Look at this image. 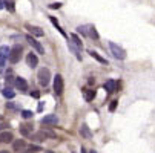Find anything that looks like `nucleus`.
Masks as SVG:
<instances>
[{
    "instance_id": "1",
    "label": "nucleus",
    "mask_w": 155,
    "mask_h": 153,
    "mask_svg": "<svg viewBox=\"0 0 155 153\" xmlns=\"http://www.w3.org/2000/svg\"><path fill=\"white\" fill-rule=\"evenodd\" d=\"M37 78H38V83H40V86L46 87V86L49 84V81H51V71H49V69H46V68H41V69L38 71V75H37Z\"/></svg>"
},
{
    "instance_id": "2",
    "label": "nucleus",
    "mask_w": 155,
    "mask_h": 153,
    "mask_svg": "<svg viewBox=\"0 0 155 153\" xmlns=\"http://www.w3.org/2000/svg\"><path fill=\"white\" fill-rule=\"evenodd\" d=\"M109 48H110V52H112L114 58H117V60H124L126 58V51L121 46L115 45L114 41H109Z\"/></svg>"
},
{
    "instance_id": "3",
    "label": "nucleus",
    "mask_w": 155,
    "mask_h": 153,
    "mask_svg": "<svg viewBox=\"0 0 155 153\" xmlns=\"http://www.w3.org/2000/svg\"><path fill=\"white\" fill-rule=\"evenodd\" d=\"M21 46H18V45H15L14 48H11V51H9V57H8V60H9V63L11 64H15L18 60H20V57H21Z\"/></svg>"
},
{
    "instance_id": "4",
    "label": "nucleus",
    "mask_w": 155,
    "mask_h": 153,
    "mask_svg": "<svg viewBox=\"0 0 155 153\" xmlns=\"http://www.w3.org/2000/svg\"><path fill=\"white\" fill-rule=\"evenodd\" d=\"M63 89H64V84H63V77L60 74H57L54 77V92L55 95H61L63 94Z\"/></svg>"
},
{
    "instance_id": "5",
    "label": "nucleus",
    "mask_w": 155,
    "mask_h": 153,
    "mask_svg": "<svg viewBox=\"0 0 155 153\" xmlns=\"http://www.w3.org/2000/svg\"><path fill=\"white\" fill-rule=\"evenodd\" d=\"M46 138H55V135L51 133V132H45V130H41V132H37V133L32 135V141H37V142L45 141Z\"/></svg>"
},
{
    "instance_id": "6",
    "label": "nucleus",
    "mask_w": 155,
    "mask_h": 153,
    "mask_svg": "<svg viewBox=\"0 0 155 153\" xmlns=\"http://www.w3.org/2000/svg\"><path fill=\"white\" fill-rule=\"evenodd\" d=\"M9 48L8 46H0V71L3 69L5 63H6V58L9 57Z\"/></svg>"
},
{
    "instance_id": "7",
    "label": "nucleus",
    "mask_w": 155,
    "mask_h": 153,
    "mask_svg": "<svg viewBox=\"0 0 155 153\" xmlns=\"http://www.w3.org/2000/svg\"><path fill=\"white\" fill-rule=\"evenodd\" d=\"M26 40H28V43H29V45H31L38 54H45V49H43V46L40 45V43H38L32 35H26Z\"/></svg>"
},
{
    "instance_id": "8",
    "label": "nucleus",
    "mask_w": 155,
    "mask_h": 153,
    "mask_svg": "<svg viewBox=\"0 0 155 153\" xmlns=\"http://www.w3.org/2000/svg\"><path fill=\"white\" fill-rule=\"evenodd\" d=\"M14 84H15V87H17L20 92H26V91H28V83H26L25 78L17 77V78L14 80Z\"/></svg>"
},
{
    "instance_id": "9",
    "label": "nucleus",
    "mask_w": 155,
    "mask_h": 153,
    "mask_svg": "<svg viewBox=\"0 0 155 153\" xmlns=\"http://www.w3.org/2000/svg\"><path fill=\"white\" fill-rule=\"evenodd\" d=\"M43 126H55L57 123H58V118H57V115H46V116H43L41 118V121H40Z\"/></svg>"
},
{
    "instance_id": "10",
    "label": "nucleus",
    "mask_w": 155,
    "mask_h": 153,
    "mask_svg": "<svg viewBox=\"0 0 155 153\" xmlns=\"http://www.w3.org/2000/svg\"><path fill=\"white\" fill-rule=\"evenodd\" d=\"M25 28H26L32 35H35V37H43V35H45V32H43V31H41V28H38V26H34V25L26 23V25H25Z\"/></svg>"
},
{
    "instance_id": "11",
    "label": "nucleus",
    "mask_w": 155,
    "mask_h": 153,
    "mask_svg": "<svg viewBox=\"0 0 155 153\" xmlns=\"http://www.w3.org/2000/svg\"><path fill=\"white\" fill-rule=\"evenodd\" d=\"M26 63H28V66H29V68L34 69L37 64H38V57H37L34 52H29V54L26 55Z\"/></svg>"
},
{
    "instance_id": "12",
    "label": "nucleus",
    "mask_w": 155,
    "mask_h": 153,
    "mask_svg": "<svg viewBox=\"0 0 155 153\" xmlns=\"http://www.w3.org/2000/svg\"><path fill=\"white\" fill-rule=\"evenodd\" d=\"M18 130H20V133L23 135V136H28V135L32 133V124H29V123L21 124V126L18 127Z\"/></svg>"
},
{
    "instance_id": "13",
    "label": "nucleus",
    "mask_w": 155,
    "mask_h": 153,
    "mask_svg": "<svg viewBox=\"0 0 155 153\" xmlns=\"http://www.w3.org/2000/svg\"><path fill=\"white\" fill-rule=\"evenodd\" d=\"M104 89L109 92V94H112V92H115L117 91V81L115 80H107L106 83H104Z\"/></svg>"
},
{
    "instance_id": "14",
    "label": "nucleus",
    "mask_w": 155,
    "mask_h": 153,
    "mask_svg": "<svg viewBox=\"0 0 155 153\" xmlns=\"http://www.w3.org/2000/svg\"><path fill=\"white\" fill-rule=\"evenodd\" d=\"M80 135H81L83 138H86V139H91V138H92L91 130H89V127H87L86 124H83V126L80 127Z\"/></svg>"
},
{
    "instance_id": "15",
    "label": "nucleus",
    "mask_w": 155,
    "mask_h": 153,
    "mask_svg": "<svg viewBox=\"0 0 155 153\" xmlns=\"http://www.w3.org/2000/svg\"><path fill=\"white\" fill-rule=\"evenodd\" d=\"M23 147H26V141H25V139H15V141L12 142V148H14L15 151L21 150Z\"/></svg>"
},
{
    "instance_id": "16",
    "label": "nucleus",
    "mask_w": 155,
    "mask_h": 153,
    "mask_svg": "<svg viewBox=\"0 0 155 153\" xmlns=\"http://www.w3.org/2000/svg\"><path fill=\"white\" fill-rule=\"evenodd\" d=\"M12 139H14V136H12V133H9V132H3V133H0V142L6 144V142H11Z\"/></svg>"
},
{
    "instance_id": "17",
    "label": "nucleus",
    "mask_w": 155,
    "mask_h": 153,
    "mask_svg": "<svg viewBox=\"0 0 155 153\" xmlns=\"http://www.w3.org/2000/svg\"><path fill=\"white\" fill-rule=\"evenodd\" d=\"M87 54H89L92 58H95L97 61H100L101 64H106V63H107V61H106V58H103V57H101L98 52H95V51H92V49H91V51H87Z\"/></svg>"
},
{
    "instance_id": "18",
    "label": "nucleus",
    "mask_w": 155,
    "mask_h": 153,
    "mask_svg": "<svg viewBox=\"0 0 155 153\" xmlns=\"http://www.w3.org/2000/svg\"><path fill=\"white\" fill-rule=\"evenodd\" d=\"M48 17H49V20H51V23H52V25H54V26H55V28L58 29V32H60V34H61L63 37H68V35H66V32H64V31L61 29V26L58 25V21H57V18H55V17H52V15H48Z\"/></svg>"
},
{
    "instance_id": "19",
    "label": "nucleus",
    "mask_w": 155,
    "mask_h": 153,
    "mask_svg": "<svg viewBox=\"0 0 155 153\" xmlns=\"http://www.w3.org/2000/svg\"><path fill=\"white\" fill-rule=\"evenodd\" d=\"M94 98H95V91H92V89L84 91V100L86 101H92Z\"/></svg>"
},
{
    "instance_id": "20",
    "label": "nucleus",
    "mask_w": 155,
    "mask_h": 153,
    "mask_svg": "<svg viewBox=\"0 0 155 153\" xmlns=\"http://www.w3.org/2000/svg\"><path fill=\"white\" fill-rule=\"evenodd\" d=\"M2 94H3V97H5V98H9V100H12V98L15 97V92H14V91H11L9 87H5V89L2 91Z\"/></svg>"
},
{
    "instance_id": "21",
    "label": "nucleus",
    "mask_w": 155,
    "mask_h": 153,
    "mask_svg": "<svg viewBox=\"0 0 155 153\" xmlns=\"http://www.w3.org/2000/svg\"><path fill=\"white\" fill-rule=\"evenodd\" d=\"M71 40H72V43H74V45L77 46V49H78V51H81V49H83V45H81V41H80V38H78V37H77L75 34H72V35H71Z\"/></svg>"
},
{
    "instance_id": "22",
    "label": "nucleus",
    "mask_w": 155,
    "mask_h": 153,
    "mask_svg": "<svg viewBox=\"0 0 155 153\" xmlns=\"http://www.w3.org/2000/svg\"><path fill=\"white\" fill-rule=\"evenodd\" d=\"M77 31H78L80 34H83V35H87V34H89V26H86V25H80V26L77 28Z\"/></svg>"
},
{
    "instance_id": "23",
    "label": "nucleus",
    "mask_w": 155,
    "mask_h": 153,
    "mask_svg": "<svg viewBox=\"0 0 155 153\" xmlns=\"http://www.w3.org/2000/svg\"><path fill=\"white\" fill-rule=\"evenodd\" d=\"M87 35H89L91 38H95V40L100 37V35H98V32L95 31V28H94V26H89V34H87Z\"/></svg>"
},
{
    "instance_id": "24",
    "label": "nucleus",
    "mask_w": 155,
    "mask_h": 153,
    "mask_svg": "<svg viewBox=\"0 0 155 153\" xmlns=\"http://www.w3.org/2000/svg\"><path fill=\"white\" fill-rule=\"evenodd\" d=\"M20 115L23 116L25 120H29V118H32V115H34V113H32L31 110H21V112H20Z\"/></svg>"
},
{
    "instance_id": "25",
    "label": "nucleus",
    "mask_w": 155,
    "mask_h": 153,
    "mask_svg": "<svg viewBox=\"0 0 155 153\" xmlns=\"http://www.w3.org/2000/svg\"><path fill=\"white\" fill-rule=\"evenodd\" d=\"M117 106H118V100H112L110 101V106H109V112H115Z\"/></svg>"
},
{
    "instance_id": "26",
    "label": "nucleus",
    "mask_w": 155,
    "mask_h": 153,
    "mask_svg": "<svg viewBox=\"0 0 155 153\" xmlns=\"http://www.w3.org/2000/svg\"><path fill=\"white\" fill-rule=\"evenodd\" d=\"M5 8L9 11V12H14L15 8H14V2H5Z\"/></svg>"
},
{
    "instance_id": "27",
    "label": "nucleus",
    "mask_w": 155,
    "mask_h": 153,
    "mask_svg": "<svg viewBox=\"0 0 155 153\" xmlns=\"http://www.w3.org/2000/svg\"><path fill=\"white\" fill-rule=\"evenodd\" d=\"M28 150H29L31 153H32V151H43V150H41V147H38V145H32V144L28 147Z\"/></svg>"
},
{
    "instance_id": "28",
    "label": "nucleus",
    "mask_w": 155,
    "mask_h": 153,
    "mask_svg": "<svg viewBox=\"0 0 155 153\" xmlns=\"http://www.w3.org/2000/svg\"><path fill=\"white\" fill-rule=\"evenodd\" d=\"M12 78H14V77H12V72L9 71V72L6 74V78H5V80H6V83H8V84H11V83H12Z\"/></svg>"
},
{
    "instance_id": "29",
    "label": "nucleus",
    "mask_w": 155,
    "mask_h": 153,
    "mask_svg": "<svg viewBox=\"0 0 155 153\" xmlns=\"http://www.w3.org/2000/svg\"><path fill=\"white\" fill-rule=\"evenodd\" d=\"M6 107L8 109H12V110H18V106L14 104V103H6Z\"/></svg>"
},
{
    "instance_id": "30",
    "label": "nucleus",
    "mask_w": 155,
    "mask_h": 153,
    "mask_svg": "<svg viewBox=\"0 0 155 153\" xmlns=\"http://www.w3.org/2000/svg\"><path fill=\"white\" fill-rule=\"evenodd\" d=\"M49 8H51V9H58V8H61V3H58V2H57V3H51Z\"/></svg>"
},
{
    "instance_id": "31",
    "label": "nucleus",
    "mask_w": 155,
    "mask_h": 153,
    "mask_svg": "<svg viewBox=\"0 0 155 153\" xmlns=\"http://www.w3.org/2000/svg\"><path fill=\"white\" fill-rule=\"evenodd\" d=\"M6 127H9V124H6V123H0V130H5Z\"/></svg>"
},
{
    "instance_id": "32",
    "label": "nucleus",
    "mask_w": 155,
    "mask_h": 153,
    "mask_svg": "<svg viewBox=\"0 0 155 153\" xmlns=\"http://www.w3.org/2000/svg\"><path fill=\"white\" fill-rule=\"evenodd\" d=\"M31 97H34V98H38V97H40V94H38V92H31Z\"/></svg>"
},
{
    "instance_id": "33",
    "label": "nucleus",
    "mask_w": 155,
    "mask_h": 153,
    "mask_svg": "<svg viewBox=\"0 0 155 153\" xmlns=\"http://www.w3.org/2000/svg\"><path fill=\"white\" fill-rule=\"evenodd\" d=\"M3 5H5V3L2 2V0H0V9H2V8H3Z\"/></svg>"
},
{
    "instance_id": "34",
    "label": "nucleus",
    "mask_w": 155,
    "mask_h": 153,
    "mask_svg": "<svg viewBox=\"0 0 155 153\" xmlns=\"http://www.w3.org/2000/svg\"><path fill=\"white\" fill-rule=\"evenodd\" d=\"M0 153H9L8 150H0Z\"/></svg>"
},
{
    "instance_id": "35",
    "label": "nucleus",
    "mask_w": 155,
    "mask_h": 153,
    "mask_svg": "<svg viewBox=\"0 0 155 153\" xmlns=\"http://www.w3.org/2000/svg\"><path fill=\"white\" fill-rule=\"evenodd\" d=\"M81 153H86V151H84V148H83V147H81Z\"/></svg>"
},
{
    "instance_id": "36",
    "label": "nucleus",
    "mask_w": 155,
    "mask_h": 153,
    "mask_svg": "<svg viewBox=\"0 0 155 153\" xmlns=\"http://www.w3.org/2000/svg\"><path fill=\"white\" fill-rule=\"evenodd\" d=\"M45 153H54V151H45Z\"/></svg>"
}]
</instances>
